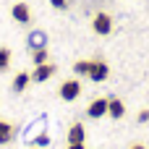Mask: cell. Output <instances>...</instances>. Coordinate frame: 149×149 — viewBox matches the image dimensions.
<instances>
[{"label":"cell","mask_w":149,"mask_h":149,"mask_svg":"<svg viewBox=\"0 0 149 149\" xmlns=\"http://www.w3.org/2000/svg\"><path fill=\"white\" fill-rule=\"evenodd\" d=\"M13 126L8 123V120H0V144H10L13 141Z\"/></svg>","instance_id":"obj_11"},{"label":"cell","mask_w":149,"mask_h":149,"mask_svg":"<svg viewBox=\"0 0 149 149\" xmlns=\"http://www.w3.org/2000/svg\"><path fill=\"white\" fill-rule=\"evenodd\" d=\"M86 141V128L84 123H73L68 128V144H84Z\"/></svg>","instance_id":"obj_8"},{"label":"cell","mask_w":149,"mask_h":149,"mask_svg":"<svg viewBox=\"0 0 149 149\" xmlns=\"http://www.w3.org/2000/svg\"><path fill=\"white\" fill-rule=\"evenodd\" d=\"M105 115H107V97H94V100L89 102V107H86V118L100 120V118H105Z\"/></svg>","instance_id":"obj_5"},{"label":"cell","mask_w":149,"mask_h":149,"mask_svg":"<svg viewBox=\"0 0 149 149\" xmlns=\"http://www.w3.org/2000/svg\"><path fill=\"white\" fill-rule=\"evenodd\" d=\"M128 149H147V147H144V144H139V141H136V144H131V147H128Z\"/></svg>","instance_id":"obj_19"},{"label":"cell","mask_w":149,"mask_h":149,"mask_svg":"<svg viewBox=\"0 0 149 149\" xmlns=\"http://www.w3.org/2000/svg\"><path fill=\"white\" fill-rule=\"evenodd\" d=\"M89 81H94V84H102V81H107L110 79V65L102 60V58H94L92 60V65H89V76H86Z\"/></svg>","instance_id":"obj_2"},{"label":"cell","mask_w":149,"mask_h":149,"mask_svg":"<svg viewBox=\"0 0 149 149\" xmlns=\"http://www.w3.org/2000/svg\"><path fill=\"white\" fill-rule=\"evenodd\" d=\"M55 71H58V68H55V63H50V60L42 63V65H34L31 81H34V84H45V81H50V79L55 76Z\"/></svg>","instance_id":"obj_4"},{"label":"cell","mask_w":149,"mask_h":149,"mask_svg":"<svg viewBox=\"0 0 149 149\" xmlns=\"http://www.w3.org/2000/svg\"><path fill=\"white\" fill-rule=\"evenodd\" d=\"M136 120H139V123H149V107H144V110H139Z\"/></svg>","instance_id":"obj_17"},{"label":"cell","mask_w":149,"mask_h":149,"mask_svg":"<svg viewBox=\"0 0 149 149\" xmlns=\"http://www.w3.org/2000/svg\"><path fill=\"white\" fill-rule=\"evenodd\" d=\"M10 16H13L16 24H29V21H31V8H29L26 3H16V5L10 8Z\"/></svg>","instance_id":"obj_6"},{"label":"cell","mask_w":149,"mask_h":149,"mask_svg":"<svg viewBox=\"0 0 149 149\" xmlns=\"http://www.w3.org/2000/svg\"><path fill=\"white\" fill-rule=\"evenodd\" d=\"M65 149H86V147H84V144H68Z\"/></svg>","instance_id":"obj_18"},{"label":"cell","mask_w":149,"mask_h":149,"mask_svg":"<svg viewBox=\"0 0 149 149\" xmlns=\"http://www.w3.org/2000/svg\"><path fill=\"white\" fill-rule=\"evenodd\" d=\"M58 94H60L63 102H73V100H79V97H81V81H79V79H65V81L60 84Z\"/></svg>","instance_id":"obj_3"},{"label":"cell","mask_w":149,"mask_h":149,"mask_svg":"<svg viewBox=\"0 0 149 149\" xmlns=\"http://www.w3.org/2000/svg\"><path fill=\"white\" fill-rule=\"evenodd\" d=\"M50 5H52L55 10H65V8H68V0H50Z\"/></svg>","instance_id":"obj_16"},{"label":"cell","mask_w":149,"mask_h":149,"mask_svg":"<svg viewBox=\"0 0 149 149\" xmlns=\"http://www.w3.org/2000/svg\"><path fill=\"white\" fill-rule=\"evenodd\" d=\"M107 115H110L113 120H120V118L126 115V105H123L120 97H107Z\"/></svg>","instance_id":"obj_7"},{"label":"cell","mask_w":149,"mask_h":149,"mask_svg":"<svg viewBox=\"0 0 149 149\" xmlns=\"http://www.w3.org/2000/svg\"><path fill=\"white\" fill-rule=\"evenodd\" d=\"M29 84H31V73H26V71H18V73L13 76V84H10V86H13V92H16V94H21V92H24Z\"/></svg>","instance_id":"obj_10"},{"label":"cell","mask_w":149,"mask_h":149,"mask_svg":"<svg viewBox=\"0 0 149 149\" xmlns=\"http://www.w3.org/2000/svg\"><path fill=\"white\" fill-rule=\"evenodd\" d=\"M92 29H94V34H100V37H110V34H113V29H115L113 16H110V13H105V10L94 13V18H92Z\"/></svg>","instance_id":"obj_1"},{"label":"cell","mask_w":149,"mask_h":149,"mask_svg":"<svg viewBox=\"0 0 149 149\" xmlns=\"http://www.w3.org/2000/svg\"><path fill=\"white\" fill-rule=\"evenodd\" d=\"M89 65H92V60H76L73 63V73L76 76H89Z\"/></svg>","instance_id":"obj_13"},{"label":"cell","mask_w":149,"mask_h":149,"mask_svg":"<svg viewBox=\"0 0 149 149\" xmlns=\"http://www.w3.org/2000/svg\"><path fill=\"white\" fill-rule=\"evenodd\" d=\"M47 144H50V136H47V134L42 131V134H39V136L34 139V147H47Z\"/></svg>","instance_id":"obj_15"},{"label":"cell","mask_w":149,"mask_h":149,"mask_svg":"<svg viewBox=\"0 0 149 149\" xmlns=\"http://www.w3.org/2000/svg\"><path fill=\"white\" fill-rule=\"evenodd\" d=\"M47 47H39V50H31V63L34 65H42V63H47Z\"/></svg>","instance_id":"obj_12"},{"label":"cell","mask_w":149,"mask_h":149,"mask_svg":"<svg viewBox=\"0 0 149 149\" xmlns=\"http://www.w3.org/2000/svg\"><path fill=\"white\" fill-rule=\"evenodd\" d=\"M29 149H39V147H29Z\"/></svg>","instance_id":"obj_20"},{"label":"cell","mask_w":149,"mask_h":149,"mask_svg":"<svg viewBox=\"0 0 149 149\" xmlns=\"http://www.w3.org/2000/svg\"><path fill=\"white\" fill-rule=\"evenodd\" d=\"M10 58H13V52H10L8 47H0V71H8V65H10Z\"/></svg>","instance_id":"obj_14"},{"label":"cell","mask_w":149,"mask_h":149,"mask_svg":"<svg viewBox=\"0 0 149 149\" xmlns=\"http://www.w3.org/2000/svg\"><path fill=\"white\" fill-rule=\"evenodd\" d=\"M26 45H29V50H39V47H47V34H45V31H39V29H34V31L26 37Z\"/></svg>","instance_id":"obj_9"}]
</instances>
